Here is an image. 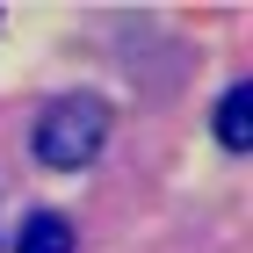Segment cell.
I'll return each mask as SVG.
<instances>
[{"label":"cell","mask_w":253,"mask_h":253,"mask_svg":"<svg viewBox=\"0 0 253 253\" xmlns=\"http://www.w3.org/2000/svg\"><path fill=\"white\" fill-rule=\"evenodd\" d=\"M101 137H109V109L94 94H65V101H51L37 116V159L73 174V167H87L101 152Z\"/></svg>","instance_id":"cell-1"},{"label":"cell","mask_w":253,"mask_h":253,"mask_svg":"<svg viewBox=\"0 0 253 253\" xmlns=\"http://www.w3.org/2000/svg\"><path fill=\"white\" fill-rule=\"evenodd\" d=\"M15 253H73V224H65V217H51V210H37L29 224H22Z\"/></svg>","instance_id":"cell-3"},{"label":"cell","mask_w":253,"mask_h":253,"mask_svg":"<svg viewBox=\"0 0 253 253\" xmlns=\"http://www.w3.org/2000/svg\"><path fill=\"white\" fill-rule=\"evenodd\" d=\"M217 137H224V152H246V145H253V87H246V80L217 101Z\"/></svg>","instance_id":"cell-2"}]
</instances>
